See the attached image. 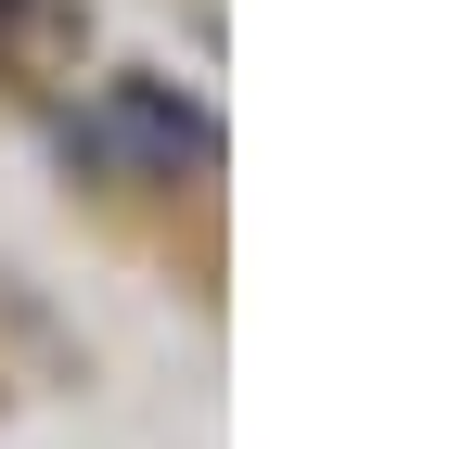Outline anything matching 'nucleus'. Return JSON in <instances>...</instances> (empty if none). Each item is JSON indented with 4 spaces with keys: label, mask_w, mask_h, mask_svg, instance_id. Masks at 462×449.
<instances>
[{
    "label": "nucleus",
    "mask_w": 462,
    "mask_h": 449,
    "mask_svg": "<svg viewBox=\"0 0 462 449\" xmlns=\"http://www.w3.org/2000/svg\"><path fill=\"white\" fill-rule=\"evenodd\" d=\"M78 0H0V78L14 90H51V65H78Z\"/></svg>",
    "instance_id": "f257e3e1"
}]
</instances>
